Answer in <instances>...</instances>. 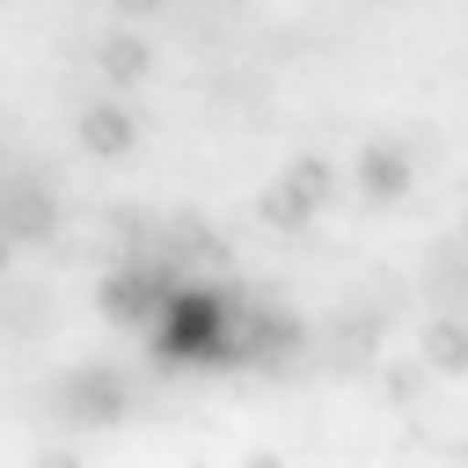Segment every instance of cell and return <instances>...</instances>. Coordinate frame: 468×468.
<instances>
[{
  "label": "cell",
  "mask_w": 468,
  "mask_h": 468,
  "mask_svg": "<svg viewBox=\"0 0 468 468\" xmlns=\"http://www.w3.org/2000/svg\"><path fill=\"white\" fill-rule=\"evenodd\" d=\"M80 146H88V154H102V161H117V154L132 146V110H117V102L80 110Z\"/></svg>",
  "instance_id": "cell-5"
},
{
  "label": "cell",
  "mask_w": 468,
  "mask_h": 468,
  "mask_svg": "<svg viewBox=\"0 0 468 468\" xmlns=\"http://www.w3.org/2000/svg\"><path fill=\"white\" fill-rule=\"evenodd\" d=\"M168 292H176V278H168V271L132 263V271H110V278H102V314H110L117 329H146V322H161Z\"/></svg>",
  "instance_id": "cell-1"
},
{
  "label": "cell",
  "mask_w": 468,
  "mask_h": 468,
  "mask_svg": "<svg viewBox=\"0 0 468 468\" xmlns=\"http://www.w3.org/2000/svg\"><path fill=\"white\" fill-rule=\"evenodd\" d=\"M461 234H468V219H461Z\"/></svg>",
  "instance_id": "cell-17"
},
{
  "label": "cell",
  "mask_w": 468,
  "mask_h": 468,
  "mask_svg": "<svg viewBox=\"0 0 468 468\" xmlns=\"http://www.w3.org/2000/svg\"><path fill=\"white\" fill-rule=\"evenodd\" d=\"M29 468H80V461H73V453H58V446H51V453H37V461H29Z\"/></svg>",
  "instance_id": "cell-14"
},
{
  "label": "cell",
  "mask_w": 468,
  "mask_h": 468,
  "mask_svg": "<svg viewBox=\"0 0 468 468\" xmlns=\"http://www.w3.org/2000/svg\"><path fill=\"white\" fill-rule=\"evenodd\" d=\"M241 468H285V461H278V453H249Z\"/></svg>",
  "instance_id": "cell-15"
},
{
  "label": "cell",
  "mask_w": 468,
  "mask_h": 468,
  "mask_svg": "<svg viewBox=\"0 0 468 468\" xmlns=\"http://www.w3.org/2000/svg\"><path fill=\"white\" fill-rule=\"evenodd\" d=\"M424 395V366H388V402H417Z\"/></svg>",
  "instance_id": "cell-12"
},
{
  "label": "cell",
  "mask_w": 468,
  "mask_h": 468,
  "mask_svg": "<svg viewBox=\"0 0 468 468\" xmlns=\"http://www.w3.org/2000/svg\"><path fill=\"white\" fill-rule=\"evenodd\" d=\"M336 358H344V366H366V358H373V322H344V329H336Z\"/></svg>",
  "instance_id": "cell-11"
},
{
  "label": "cell",
  "mask_w": 468,
  "mask_h": 468,
  "mask_svg": "<svg viewBox=\"0 0 468 468\" xmlns=\"http://www.w3.org/2000/svg\"><path fill=\"white\" fill-rule=\"evenodd\" d=\"M417 366L424 373H468V322H424Z\"/></svg>",
  "instance_id": "cell-4"
},
{
  "label": "cell",
  "mask_w": 468,
  "mask_h": 468,
  "mask_svg": "<svg viewBox=\"0 0 468 468\" xmlns=\"http://www.w3.org/2000/svg\"><path fill=\"white\" fill-rule=\"evenodd\" d=\"M351 183H358L366 197H380V205H388V197H402V190H410V154H402V146H366V154H358V168H351Z\"/></svg>",
  "instance_id": "cell-3"
},
{
  "label": "cell",
  "mask_w": 468,
  "mask_h": 468,
  "mask_svg": "<svg viewBox=\"0 0 468 468\" xmlns=\"http://www.w3.org/2000/svg\"><path fill=\"white\" fill-rule=\"evenodd\" d=\"M58 410H66L73 424H117V417H124V380H117L110 366H73V373L58 380Z\"/></svg>",
  "instance_id": "cell-2"
},
{
  "label": "cell",
  "mask_w": 468,
  "mask_h": 468,
  "mask_svg": "<svg viewBox=\"0 0 468 468\" xmlns=\"http://www.w3.org/2000/svg\"><path fill=\"white\" fill-rule=\"evenodd\" d=\"M285 183H292L307 205H329V197H336V176H329V161H292V168H285Z\"/></svg>",
  "instance_id": "cell-10"
},
{
  "label": "cell",
  "mask_w": 468,
  "mask_h": 468,
  "mask_svg": "<svg viewBox=\"0 0 468 468\" xmlns=\"http://www.w3.org/2000/svg\"><path fill=\"white\" fill-rule=\"evenodd\" d=\"M95 66H102V73H110V80H139V73H146V66H154V51H146V44H139V37H110V44H102V51H95Z\"/></svg>",
  "instance_id": "cell-9"
},
{
  "label": "cell",
  "mask_w": 468,
  "mask_h": 468,
  "mask_svg": "<svg viewBox=\"0 0 468 468\" xmlns=\"http://www.w3.org/2000/svg\"><path fill=\"white\" fill-rule=\"evenodd\" d=\"M0 263H7V241H0Z\"/></svg>",
  "instance_id": "cell-16"
},
{
  "label": "cell",
  "mask_w": 468,
  "mask_h": 468,
  "mask_svg": "<svg viewBox=\"0 0 468 468\" xmlns=\"http://www.w3.org/2000/svg\"><path fill=\"white\" fill-rule=\"evenodd\" d=\"M256 212H263V227H278V234H300V227L314 219V205H307V197H300V190H292L285 176H278V183H271V190L256 197Z\"/></svg>",
  "instance_id": "cell-7"
},
{
  "label": "cell",
  "mask_w": 468,
  "mask_h": 468,
  "mask_svg": "<svg viewBox=\"0 0 468 468\" xmlns=\"http://www.w3.org/2000/svg\"><path fill=\"white\" fill-rule=\"evenodd\" d=\"M110 7H117V15H132V22H139V15H161V0H110Z\"/></svg>",
  "instance_id": "cell-13"
},
{
  "label": "cell",
  "mask_w": 468,
  "mask_h": 468,
  "mask_svg": "<svg viewBox=\"0 0 468 468\" xmlns=\"http://www.w3.org/2000/svg\"><path fill=\"white\" fill-rule=\"evenodd\" d=\"M37 241V234H51V205L37 197V190H7L0 197V241Z\"/></svg>",
  "instance_id": "cell-6"
},
{
  "label": "cell",
  "mask_w": 468,
  "mask_h": 468,
  "mask_svg": "<svg viewBox=\"0 0 468 468\" xmlns=\"http://www.w3.org/2000/svg\"><path fill=\"white\" fill-rule=\"evenodd\" d=\"M168 256H176V263H219L227 249H219V234H212L197 212H183V219L168 227Z\"/></svg>",
  "instance_id": "cell-8"
}]
</instances>
